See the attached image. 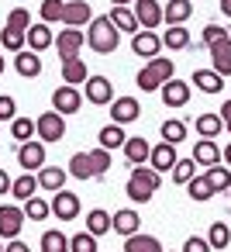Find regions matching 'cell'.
Returning a JSON list of instances; mask_svg holds the SVG:
<instances>
[{
    "mask_svg": "<svg viewBox=\"0 0 231 252\" xmlns=\"http://www.w3.org/2000/svg\"><path fill=\"white\" fill-rule=\"evenodd\" d=\"M138 114H142V104L135 97H114L111 100V121L114 125H131V121H138Z\"/></svg>",
    "mask_w": 231,
    "mask_h": 252,
    "instance_id": "12",
    "label": "cell"
},
{
    "mask_svg": "<svg viewBox=\"0 0 231 252\" xmlns=\"http://www.w3.org/2000/svg\"><path fill=\"white\" fill-rule=\"evenodd\" d=\"M193 128H197V135H200V138H217V135H221V128H224V121H221V114L203 111V114H197Z\"/></svg>",
    "mask_w": 231,
    "mask_h": 252,
    "instance_id": "27",
    "label": "cell"
},
{
    "mask_svg": "<svg viewBox=\"0 0 231 252\" xmlns=\"http://www.w3.org/2000/svg\"><path fill=\"white\" fill-rule=\"evenodd\" d=\"M169 252H183V249H169Z\"/></svg>",
    "mask_w": 231,
    "mask_h": 252,
    "instance_id": "58",
    "label": "cell"
},
{
    "mask_svg": "<svg viewBox=\"0 0 231 252\" xmlns=\"http://www.w3.org/2000/svg\"><path fill=\"white\" fill-rule=\"evenodd\" d=\"M159 183H162V173L152 169L148 162H142V166H131V176H128L124 193H128L135 204H148V200L159 193Z\"/></svg>",
    "mask_w": 231,
    "mask_h": 252,
    "instance_id": "1",
    "label": "cell"
},
{
    "mask_svg": "<svg viewBox=\"0 0 231 252\" xmlns=\"http://www.w3.org/2000/svg\"><path fill=\"white\" fill-rule=\"evenodd\" d=\"M83 94H80V87H69V83H62V87H56V94H52V111H59V114H76L80 107H83Z\"/></svg>",
    "mask_w": 231,
    "mask_h": 252,
    "instance_id": "6",
    "label": "cell"
},
{
    "mask_svg": "<svg viewBox=\"0 0 231 252\" xmlns=\"http://www.w3.org/2000/svg\"><path fill=\"white\" fill-rule=\"evenodd\" d=\"M100 149H107V152H114V149H124V142H128V135H124V125H104L100 128Z\"/></svg>",
    "mask_w": 231,
    "mask_h": 252,
    "instance_id": "28",
    "label": "cell"
},
{
    "mask_svg": "<svg viewBox=\"0 0 231 252\" xmlns=\"http://www.w3.org/2000/svg\"><path fill=\"white\" fill-rule=\"evenodd\" d=\"M4 28H14V32H28L31 28V11L28 7H14L11 14H7V25Z\"/></svg>",
    "mask_w": 231,
    "mask_h": 252,
    "instance_id": "44",
    "label": "cell"
},
{
    "mask_svg": "<svg viewBox=\"0 0 231 252\" xmlns=\"http://www.w3.org/2000/svg\"><path fill=\"white\" fill-rule=\"evenodd\" d=\"M90 21H93V11L87 0H66V14H62L66 28H87Z\"/></svg>",
    "mask_w": 231,
    "mask_h": 252,
    "instance_id": "15",
    "label": "cell"
},
{
    "mask_svg": "<svg viewBox=\"0 0 231 252\" xmlns=\"http://www.w3.org/2000/svg\"><path fill=\"white\" fill-rule=\"evenodd\" d=\"M25 214H28V221H45V218H52V204L35 193V197L25 200Z\"/></svg>",
    "mask_w": 231,
    "mask_h": 252,
    "instance_id": "39",
    "label": "cell"
},
{
    "mask_svg": "<svg viewBox=\"0 0 231 252\" xmlns=\"http://www.w3.org/2000/svg\"><path fill=\"white\" fill-rule=\"evenodd\" d=\"M38 193V176L35 173H25V176H18L14 183H11V197L14 200H28V197H35Z\"/></svg>",
    "mask_w": 231,
    "mask_h": 252,
    "instance_id": "34",
    "label": "cell"
},
{
    "mask_svg": "<svg viewBox=\"0 0 231 252\" xmlns=\"http://www.w3.org/2000/svg\"><path fill=\"white\" fill-rule=\"evenodd\" d=\"M207 242H210V249H228V242H231L228 224H224V221H214L210 231H207Z\"/></svg>",
    "mask_w": 231,
    "mask_h": 252,
    "instance_id": "43",
    "label": "cell"
},
{
    "mask_svg": "<svg viewBox=\"0 0 231 252\" xmlns=\"http://www.w3.org/2000/svg\"><path fill=\"white\" fill-rule=\"evenodd\" d=\"M124 159L131 162V166H142V162H148V152H152V145H148V138H142V135H128V142H124Z\"/></svg>",
    "mask_w": 231,
    "mask_h": 252,
    "instance_id": "19",
    "label": "cell"
},
{
    "mask_svg": "<svg viewBox=\"0 0 231 252\" xmlns=\"http://www.w3.org/2000/svg\"><path fill=\"white\" fill-rule=\"evenodd\" d=\"M193 162L203 166V169H207V166H217V162H221V149H217V142H214V138H200V142L193 145Z\"/></svg>",
    "mask_w": 231,
    "mask_h": 252,
    "instance_id": "23",
    "label": "cell"
},
{
    "mask_svg": "<svg viewBox=\"0 0 231 252\" xmlns=\"http://www.w3.org/2000/svg\"><path fill=\"white\" fill-rule=\"evenodd\" d=\"M69 252H97V235L90 231H80L69 238Z\"/></svg>",
    "mask_w": 231,
    "mask_h": 252,
    "instance_id": "46",
    "label": "cell"
},
{
    "mask_svg": "<svg viewBox=\"0 0 231 252\" xmlns=\"http://www.w3.org/2000/svg\"><path fill=\"white\" fill-rule=\"evenodd\" d=\"M0 45H4L11 56H18L21 49H28V32H14V28H4L0 32Z\"/></svg>",
    "mask_w": 231,
    "mask_h": 252,
    "instance_id": "37",
    "label": "cell"
},
{
    "mask_svg": "<svg viewBox=\"0 0 231 252\" xmlns=\"http://www.w3.org/2000/svg\"><path fill=\"white\" fill-rule=\"evenodd\" d=\"M114 7H128V4H135V0H111Z\"/></svg>",
    "mask_w": 231,
    "mask_h": 252,
    "instance_id": "56",
    "label": "cell"
},
{
    "mask_svg": "<svg viewBox=\"0 0 231 252\" xmlns=\"http://www.w3.org/2000/svg\"><path fill=\"white\" fill-rule=\"evenodd\" d=\"M4 252H31V245H28V242H21V238H11V242L4 245Z\"/></svg>",
    "mask_w": 231,
    "mask_h": 252,
    "instance_id": "51",
    "label": "cell"
},
{
    "mask_svg": "<svg viewBox=\"0 0 231 252\" xmlns=\"http://www.w3.org/2000/svg\"><path fill=\"white\" fill-rule=\"evenodd\" d=\"M217 114H221V121H224V128H228V131H231V100H224V104H221V111H217Z\"/></svg>",
    "mask_w": 231,
    "mask_h": 252,
    "instance_id": "52",
    "label": "cell"
},
{
    "mask_svg": "<svg viewBox=\"0 0 231 252\" xmlns=\"http://www.w3.org/2000/svg\"><path fill=\"white\" fill-rule=\"evenodd\" d=\"M14 73H18V76H25V80L42 76V56H38V52H31V49H21V52L14 56Z\"/></svg>",
    "mask_w": 231,
    "mask_h": 252,
    "instance_id": "16",
    "label": "cell"
},
{
    "mask_svg": "<svg viewBox=\"0 0 231 252\" xmlns=\"http://www.w3.org/2000/svg\"><path fill=\"white\" fill-rule=\"evenodd\" d=\"M35 138H42V142H59V138H66V114H59V111L38 114V121H35Z\"/></svg>",
    "mask_w": 231,
    "mask_h": 252,
    "instance_id": "4",
    "label": "cell"
},
{
    "mask_svg": "<svg viewBox=\"0 0 231 252\" xmlns=\"http://www.w3.org/2000/svg\"><path fill=\"white\" fill-rule=\"evenodd\" d=\"M186 190H190V200H210V197H214L207 176H193V180L186 183Z\"/></svg>",
    "mask_w": 231,
    "mask_h": 252,
    "instance_id": "45",
    "label": "cell"
},
{
    "mask_svg": "<svg viewBox=\"0 0 231 252\" xmlns=\"http://www.w3.org/2000/svg\"><path fill=\"white\" fill-rule=\"evenodd\" d=\"M228 197H231V187H228Z\"/></svg>",
    "mask_w": 231,
    "mask_h": 252,
    "instance_id": "59",
    "label": "cell"
},
{
    "mask_svg": "<svg viewBox=\"0 0 231 252\" xmlns=\"http://www.w3.org/2000/svg\"><path fill=\"white\" fill-rule=\"evenodd\" d=\"M66 173H69L73 180H93V162H90V152H73V159H69Z\"/></svg>",
    "mask_w": 231,
    "mask_h": 252,
    "instance_id": "32",
    "label": "cell"
},
{
    "mask_svg": "<svg viewBox=\"0 0 231 252\" xmlns=\"http://www.w3.org/2000/svg\"><path fill=\"white\" fill-rule=\"evenodd\" d=\"M221 159H224V162H228V169H231V145H228V149L221 152Z\"/></svg>",
    "mask_w": 231,
    "mask_h": 252,
    "instance_id": "55",
    "label": "cell"
},
{
    "mask_svg": "<svg viewBox=\"0 0 231 252\" xmlns=\"http://www.w3.org/2000/svg\"><path fill=\"white\" fill-rule=\"evenodd\" d=\"M4 69H7V59H4V56H0V76H4Z\"/></svg>",
    "mask_w": 231,
    "mask_h": 252,
    "instance_id": "57",
    "label": "cell"
},
{
    "mask_svg": "<svg viewBox=\"0 0 231 252\" xmlns=\"http://www.w3.org/2000/svg\"><path fill=\"white\" fill-rule=\"evenodd\" d=\"M18 166H25V173L42 169V166H45V142H42V138L21 142V149H18Z\"/></svg>",
    "mask_w": 231,
    "mask_h": 252,
    "instance_id": "9",
    "label": "cell"
},
{
    "mask_svg": "<svg viewBox=\"0 0 231 252\" xmlns=\"http://www.w3.org/2000/svg\"><path fill=\"white\" fill-rule=\"evenodd\" d=\"M107 18L114 21V28H117L121 35H135V32H142V25H138V18H135L131 7H111Z\"/></svg>",
    "mask_w": 231,
    "mask_h": 252,
    "instance_id": "26",
    "label": "cell"
},
{
    "mask_svg": "<svg viewBox=\"0 0 231 252\" xmlns=\"http://www.w3.org/2000/svg\"><path fill=\"white\" fill-rule=\"evenodd\" d=\"M131 52L142 56V59H155V56L162 52V35L148 32V28L135 32V35H131Z\"/></svg>",
    "mask_w": 231,
    "mask_h": 252,
    "instance_id": "10",
    "label": "cell"
},
{
    "mask_svg": "<svg viewBox=\"0 0 231 252\" xmlns=\"http://www.w3.org/2000/svg\"><path fill=\"white\" fill-rule=\"evenodd\" d=\"M193 18V4L190 0H169V4L162 7V21L166 25H186Z\"/></svg>",
    "mask_w": 231,
    "mask_h": 252,
    "instance_id": "25",
    "label": "cell"
},
{
    "mask_svg": "<svg viewBox=\"0 0 231 252\" xmlns=\"http://www.w3.org/2000/svg\"><path fill=\"white\" fill-rule=\"evenodd\" d=\"M169 173H173V183L186 187V183L197 176V162H193V156H190V159H176V166H173Z\"/></svg>",
    "mask_w": 231,
    "mask_h": 252,
    "instance_id": "40",
    "label": "cell"
},
{
    "mask_svg": "<svg viewBox=\"0 0 231 252\" xmlns=\"http://www.w3.org/2000/svg\"><path fill=\"white\" fill-rule=\"evenodd\" d=\"M221 14H224V18H231V0H221Z\"/></svg>",
    "mask_w": 231,
    "mask_h": 252,
    "instance_id": "54",
    "label": "cell"
},
{
    "mask_svg": "<svg viewBox=\"0 0 231 252\" xmlns=\"http://www.w3.org/2000/svg\"><path fill=\"white\" fill-rule=\"evenodd\" d=\"M38 252H69V238H66V231L49 228V231L42 235V242H38Z\"/></svg>",
    "mask_w": 231,
    "mask_h": 252,
    "instance_id": "35",
    "label": "cell"
},
{
    "mask_svg": "<svg viewBox=\"0 0 231 252\" xmlns=\"http://www.w3.org/2000/svg\"><path fill=\"white\" fill-rule=\"evenodd\" d=\"M11 138L31 142V138H35V121H31V118H14V121H11Z\"/></svg>",
    "mask_w": 231,
    "mask_h": 252,
    "instance_id": "42",
    "label": "cell"
},
{
    "mask_svg": "<svg viewBox=\"0 0 231 252\" xmlns=\"http://www.w3.org/2000/svg\"><path fill=\"white\" fill-rule=\"evenodd\" d=\"M87 45H90L97 56H111V52L121 45V32L114 28V21H111L107 14H100V18H93V21H90Z\"/></svg>",
    "mask_w": 231,
    "mask_h": 252,
    "instance_id": "2",
    "label": "cell"
},
{
    "mask_svg": "<svg viewBox=\"0 0 231 252\" xmlns=\"http://www.w3.org/2000/svg\"><path fill=\"white\" fill-rule=\"evenodd\" d=\"M42 21L45 25H62V14H66V0H42Z\"/></svg>",
    "mask_w": 231,
    "mask_h": 252,
    "instance_id": "41",
    "label": "cell"
},
{
    "mask_svg": "<svg viewBox=\"0 0 231 252\" xmlns=\"http://www.w3.org/2000/svg\"><path fill=\"white\" fill-rule=\"evenodd\" d=\"M159 94H162V104H166V107H186V104H190V83H183V80H176V76L166 80Z\"/></svg>",
    "mask_w": 231,
    "mask_h": 252,
    "instance_id": "14",
    "label": "cell"
},
{
    "mask_svg": "<svg viewBox=\"0 0 231 252\" xmlns=\"http://www.w3.org/2000/svg\"><path fill=\"white\" fill-rule=\"evenodd\" d=\"M111 224H114V231H117V235H124V238H128V235H135V231H138L142 218H138V211H135V207H121V211H114V214H111Z\"/></svg>",
    "mask_w": 231,
    "mask_h": 252,
    "instance_id": "20",
    "label": "cell"
},
{
    "mask_svg": "<svg viewBox=\"0 0 231 252\" xmlns=\"http://www.w3.org/2000/svg\"><path fill=\"white\" fill-rule=\"evenodd\" d=\"M228 35H231L228 28H221V25H207V28H203V38H200V45H207V49H210L214 42H221V38H228Z\"/></svg>",
    "mask_w": 231,
    "mask_h": 252,
    "instance_id": "48",
    "label": "cell"
},
{
    "mask_svg": "<svg viewBox=\"0 0 231 252\" xmlns=\"http://www.w3.org/2000/svg\"><path fill=\"white\" fill-rule=\"evenodd\" d=\"M83 224H87V231H90V235H97V238H100V235H107V231H114V224H111V214H107L104 207H93V211H87V221H83Z\"/></svg>",
    "mask_w": 231,
    "mask_h": 252,
    "instance_id": "30",
    "label": "cell"
},
{
    "mask_svg": "<svg viewBox=\"0 0 231 252\" xmlns=\"http://www.w3.org/2000/svg\"><path fill=\"white\" fill-rule=\"evenodd\" d=\"M173 73H176L173 59H166V56H155V59H148V63L138 69L135 83H138V90L152 94V90H162V83H166V80H173Z\"/></svg>",
    "mask_w": 231,
    "mask_h": 252,
    "instance_id": "3",
    "label": "cell"
},
{
    "mask_svg": "<svg viewBox=\"0 0 231 252\" xmlns=\"http://www.w3.org/2000/svg\"><path fill=\"white\" fill-rule=\"evenodd\" d=\"M80 193H73V190H56L52 193V218H59V221H76L80 218Z\"/></svg>",
    "mask_w": 231,
    "mask_h": 252,
    "instance_id": "5",
    "label": "cell"
},
{
    "mask_svg": "<svg viewBox=\"0 0 231 252\" xmlns=\"http://www.w3.org/2000/svg\"><path fill=\"white\" fill-rule=\"evenodd\" d=\"M62 187H66V169H62V166H42V169H38V190L56 193V190H62Z\"/></svg>",
    "mask_w": 231,
    "mask_h": 252,
    "instance_id": "24",
    "label": "cell"
},
{
    "mask_svg": "<svg viewBox=\"0 0 231 252\" xmlns=\"http://www.w3.org/2000/svg\"><path fill=\"white\" fill-rule=\"evenodd\" d=\"M90 80V69H87V63L80 59V56H69V59H62V83H69V87H80V83H87Z\"/></svg>",
    "mask_w": 231,
    "mask_h": 252,
    "instance_id": "18",
    "label": "cell"
},
{
    "mask_svg": "<svg viewBox=\"0 0 231 252\" xmlns=\"http://www.w3.org/2000/svg\"><path fill=\"white\" fill-rule=\"evenodd\" d=\"M11 183H14V180H11L4 169H0V193H11Z\"/></svg>",
    "mask_w": 231,
    "mask_h": 252,
    "instance_id": "53",
    "label": "cell"
},
{
    "mask_svg": "<svg viewBox=\"0 0 231 252\" xmlns=\"http://www.w3.org/2000/svg\"><path fill=\"white\" fill-rule=\"evenodd\" d=\"M203 176H207V183H210V190H214V193H221V190H228V187H231V169H228V166H221V162H217V166H207V169H203Z\"/></svg>",
    "mask_w": 231,
    "mask_h": 252,
    "instance_id": "36",
    "label": "cell"
},
{
    "mask_svg": "<svg viewBox=\"0 0 231 252\" xmlns=\"http://www.w3.org/2000/svg\"><path fill=\"white\" fill-rule=\"evenodd\" d=\"M124 252H162V242H159L155 235H142V231H135V235L124 238Z\"/></svg>",
    "mask_w": 231,
    "mask_h": 252,
    "instance_id": "31",
    "label": "cell"
},
{
    "mask_svg": "<svg viewBox=\"0 0 231 252\" xmlns=\"http://www.w3.org/2000/svg\"><path fill=\"white\" fill-rule=\"evenodd\" d=\"M18 118V100L0 94V121H14Z\"/></svg>",
    "mask_w": 231,
    "mask_h": 252,
    "instance_id": "49",
    "label": "cell"
},
{
    "mask_svg": "<svg viewBox=\"0 0 231 252\" xmlns=\"http://www.w3.org/2000/svg\"><path fill=\"white\" fill-rule=\"evenodd\" d=\"M87 45V35L80 32V28H62L59 35H56V52H59V59H69V56H80V49Z\"/></svg>",
    "mask_w": 231,
    "mask_h": 252,
    "instance_id": "11",
    "label": "cell"
},
{
    "mask_svg": "<svg viewBox=\"0 0 231 252\" xmlns=\"http://www.w3.org/2000/svg\"><path fill=\"white\" fill-rule=\"evenodd\" d=\"M25 221H28V214H25V207H14V204H4L0 207V238H18L21 235V228H25Z\"/></svg>",
    "mask_w": 231,
    "mask_h": 252,
    "instance_id": "7",
    "label": "cell"
},
{
    "mask_svg": "<svg viewBox=\"0 0 231 252\" xmlns=\"http://www.w3.org/2000/svg\"><path fill=\"white\" fill-rule=\"evenodd\" d=\"M0 252H4V245H0Z\"/></svg>",
    "mask_w": 231,
    "mask_h": 252,
    "instance_id": "60",
    "label": "cell"
},
{
    "mask_svg": "<svg viewBox=\"0 0 231 252\" xmlns=\"http://www.w3.org/2000/svg\"><path fill=\"white\" fill-rule=\"evenodd\" d=\"M148 166L159 169V173H169V169L176 166V145H169V142L152 145V152H148Z\"/></svg>",
    "mask_w": 231,
    "mask_h": 252,
    "instance_id": "17",
    "label": "cell"
},
{
    "mask_svg": "<svg viewBox=\"0 0 231 252\" xmlns=\"http://www.w3.org/2000/svg\"><path fill=\"white\" fill-rule=\"evenodd\" d=\"M183 252H214V249H210V242H207V238H200V235H190V238L183 242Z\"/></svg>",
    "mask_w": 231,
    "mask_h": 252,
    "instance_id": "50",
    "label": "cell"
},
{
    "mask_svg": "<svg viewBox=\"0 0 231 252\" xmlns=\"http://www.w3.org/2000/svg\"><path fill=\"white\" fill-rule=\"evenodd\" d=\"M159 135H162V142H169V145H179V142L186 138V121H179V118H173V121H162Z\"/></svg>",
    "mask_w": 231,
    "mask_h": 252,
    "instance_id": "38",
    "label": "cell"
},
{
    "mask_svg": "<svg viewBox=\"0 0 231 252\" xmlns=\"http://www.w3.org/2000/svg\"><path fill=\"white\" fill-rule=\"evenodd\" d=\"M190 45V32L183 28V25H169L166 32H162V49H169V52H183Z\"/></svg>",
    "mask_w": 231,
    "mask_h": 252,
    "instance_id": "29",
    "label": "cell"
},
{
    "mask_svg": "<svg viewBox=\"0 0 231 252\" xmlns=\"http://www.w3.org/2000/svg\"><path fill=\"white\" fill-rule=\"evenodd\" d=\"M90 162H93V176H104V173L111 169V152L97 145V149L90 152Z\"/></svg>",
    "mask_w": 231,
    "mask_h": 252,
    "instance_id": "47",
    "label": "cell"
},
{
    "mask_svg": "<svg viewBox=\"0 0 231 252\" xmlns=\"http://www.w3.org/2000/svg\"><path fill=\"white\" fill-rule=\"evenodd\" d=\"M83 97L90 100V104H97V107H111V100H114V83L107 80V76H90L87 83H83Z\"/></svg>",
    "mask_w": 231,
    "mask_h": 252,
    "instance_id": "8",
    "label": "cell"
},
{
    "mask_svg": "<svg viewBox=\"0 0 231 252\" xmlns=\"http://www.w3.org/2000/svg\"><path fill=\"white\" fill-rule=\"evenodd\" d=\"M131 11H135L138 25H142V28H148V32L162 25V4H159V0H135Z\"/></svg>",
    "mask_w": 231,
    "mask_h": 252,
    "instance_id": "13",
    "label": "cell"
},
{
    "mask_svg": "<svg viewBox=\"0 0 231 252\" xmlns=\"http://www.w3.org/2000/svg\"><path fill=\"white\" fill-rule=\"evenodd\" d=\"M197 90H203V94H221V73H214V69H197L193 73V80H190Z\"/></svg>",
    "mask_w": 231,
    "mask_h": 252,
    "instance_id": "33",
    "label": "cell"
},
{
    "mask_svg": "<svg viewBox=\"0 0 231 252\" xmlns=\"http://www.w3.org/2000/svg\"><path fill=\"white\" fill-rule=\"evenodd\" d=\"M52 45H56V35H52V28H49L45 21L28 28V49H31V52H38V56H42V52H45V49H52Z\"/></svg>",
    "mask_w": 231,
    "mask_h": 252,
    "instance_id": "22",
    "label": "cell"
},
{
    "mask_svg": "<svg viewBox=\"0 0 231 252\" xmlns=\"http://www.w3.org/2000/svg\"><path fill=\"white\" fill-rule=\"evenodd\" d=\"M210 63H214V73L231 76V35L210 45Z\"/></svg>",
    "mask_w": 231,
    "mask_h": 252,
    "instance_id": "21",
    "label": "cell"
}]
</instances>
